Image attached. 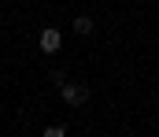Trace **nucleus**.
I'll return each mask as SVG.
<instances>
[{"mask_svg":"<svg viewBox=\"0 0 159 137\" xmlns=\"http://www.w3.org/2000/svg\"><path fill=\"white\" fill-rule=\"evenodd\" d=\"M59 96H63V104H70V107L89 104V89L78 85V82H63V85H59Z\"/></svg>","mask_w":159,"mask_h":137,"instance_id":"obj_1","label":"nucleus"},{"mask_svg":"<svg viewBox=\"0 0 159 137\" xmlns=\"http://www.w3.org/2000/svg\"><path fill=\"white\" fill-rule=\"evenodd\" d=\"M41 52H44V56H56V52H59V48H63V34H59V30H56V26H44V30H41Z\"/></svg>","mask_w":159,"mask_h":137,"instance_id":"obj_2","label":"nucleus"},{"mask_svg":"<svg viewBox=\"0 0 159 137\" xmlns=\"http://www.w3.org/2000/svg\"><path fill=\"white\" fill-rule=\"evenodd\" d=\"M93 30H96V22H93L89 15H78V19H74V34H81V37H89Z\"/></svg>","mask_w":159,"mask_h":137,"instance_id":"obj_3","label":"nucleus"},{"mask_svg":"<svg viewBox=\"0 0 159 137\" xmlns=\"http://www.w3.org/2000/svg\"><path fill=\"white\" fill-rule=\"evenodd\" d=\"M41 137H67V126H63V122H59V126H48Z\"/></svg>","mask_w":159,"mask_h":137,"instance_id":"obj_4","label":"nucleus"}]
</instances>
